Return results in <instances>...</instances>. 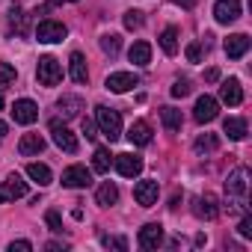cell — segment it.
I'll use <instances>...</instances> for the list:
<instances>
[{"mask_svg": "<svg viewBox=\"0 0 252 252\" xmlns=\"http://www.w3.org/2000/svg\"><path fill=\"white\" fill-rule=\"evenodd\" d=\"M246 193H249V169L246 166H237L234 172H228L225 178V199H228V211H243V202H246Z\"/></svg>", "mask_w": 252, "mask_h": 252, "instance_id": "cell-1", "label": "cell"}, {"mask_svg": "<svg viewBox=\"0 0 252 252\" xmlns=\"http://www.w3.org/2000/svg\"><path fill=\"white\" fill-rule=\"evenodd\" d=\"M95 119H98V128H101V134H104L110 143H116V140L122 137V116H119V110L98 104V107H95Z\"/></svg>", "mask_w": 252, "mask_h": 252, "instance_id": "cell-2", "label": "cell"}, {"mask_svg": "<svg viewBox=\"0 0 252 252\" xmlns=\"http://www.w3.org/2000/svg\"><path fill=\"white\" fill-rule=\"evenodd\" d=\"M36 77H39L42 86H57V83L63 80V65H60V60H54V57H42L39 65H36Z\"/></svg>", "mask_w": 252, "mask_h": 252, "instance_id": "cell-3", "label": "cell"}, {"mask_svg": "<svg viewBox=\"0 0 252 252\" xmlns=\"http://www.w3.org/2000/svg\"><path fill=\"white\" fill-rule=\"evenodd\" d=\"M51 137H54L57 149H63L65 155H74L77 152V137L68 131V125H63L60 119H51Z\"/></svg>", "mask_w": 252, "mask_h": 252, "instance_id": "cell-4", "label": "cell"}, {"mask_svg": "<svg viewBox=\"0 0 252 252\" xmlns=\"http://www.w3.org/2000/svg\"><path fill=\"white\" fill-rule=\"evenodd\" d=\"M65 36H68V27L60 24V21H39V27H36V39L42 45H57Z\"/></svg>", "mask_w": 252, "mask_h": 252, "instance_id": "cell-5", "label": "cell"}, {"mask_svg": "<svg viewBox=\"0 0 252 252\" xmlns=\"http://www.w3.org/2000/svg\"><path fill=\"white\" fill-rule=\"evenodd\" d=\"M24 196H27V181H24L18 172L6 175V181L0 184V205H3V202H12V199H24Z\"/></svg>", "mask_w": 252, "mask_h": 252, "instance_id": "cell-6", "label": "cell"}, {"mask_svg": "<svg viewBox=\"0 0 252 252\" xmlns=\"http://www.w3.org/2000/svg\"><path fill=\"white\" fill-rule=\"evenodd\" d=\"M104 86H107L110 92L122 95V92H128V89L140 86V77H137L134 71H113V74H110V77L104 80Z\"/></svg>", "mask_w": 252, "mask_h": 252, "instance_id": "cell-7", "label": "cell"}, {"mask_svg": "<svg viewBox=\"0 0 252 252\" xmlns=\"http://www.w3.org/2000/svg\"><path fill=\"white\" fill-rule=\"evenodd\" d=\"M89 184H92V172L80 163H74L63 172V187H68V190H80V187H89Z\"/></svg>", "mask_w": 252, "mask_h": 252, "instance_id": "cell-8", "label": "cell"}, {"mask_svg": "<svg viewBox=\"0 0 252 252\" xmlns=\"http://www.w3.org/2000/svg\"><path fill=\"white\" fill-rule=\"evenodd\" d=\"M217 113H220V101H217V98H211V95H202V98L196 101V107H193V119H196L199 125L214 122V119H217Z\"/></svg>", "mask_w": 252, "mask_h": 252, "instance_id": "cell-9", "label": "cell"}, {"mask_svg": "<svg viewBox=\"0 0 252 252\" xmlns=\"http://www.w3.org/2000/svg\"><path fill=\"white\" fill-rule=\"evenodd\" d=\"M137 243H140L143 249H158V246L163 243V225H160V222H146V225L140 228V234H137Z\"/></svg>", "mask_w": 252, "mask_h": 252, "instance_id": "cell-10", "label": "cell"}, {"mask_svg": "<svg viewBox=\"0 0 252 252\" xmlns=\"http://www.w3.org/2000/svg\"><path fill=\"white\" fill-rule=\"evenodd\" d=\"M113 163H116L119 175H125V178H137L143 172V158L140 155H116Z\"/></svg>", "mask_w": 252, "mask_h": 252, "instance_id": "cell-11", "label": "cell"}, {"mask_svg": "<svg viewBox=\"0 0 252 252\" xmlns=\"http://www.w3.org/2000/svg\"><path fill=\"white\" fill-rule=\"evenodd\" d=\"M214 18L220 24H234L240 18V0H217L214 3Z\"/></svg>", "mask_w": 252, "mask_h": 252, "instance_id": "cell-12", "label": "cell"}, {"mask_svg": "<svg viewBox=\"0 0 252 252\" xmlns=\"http://www.w3.org/2000/svg\"><path fill=\"white\" fill-rule=\"evenodd\" d=\"M12 119H15L18 125H33V122L39 119V107H36V101H30V98L15 101V104H12Z\"/></svg>", "mask_w": 252, "mask_h": 252, "instance_id": "cell-13", "label": "cell"}, {"mask_svg": "<svg viewBox=\"0 0 252 252\" xmlns=\"http://www.w3.org/2000/svg\"><path fill=\"white\" fill-rule=\"evenodd\" d=\"M158 196H160L158 181H140V184L134 187V199H137V205H143V208L158 205Z\"/></svg>", "mask_w": 252, "mask_h": 252, "instance_id": "cell-14", "label": "cell"}, {"mask_svg": "<svg viewBox=\"0 0 252 252\" xmlns=\"http://www.w3.org/2000/svg\"><path fill=\"white\" fill-rule=\"evenodd\" d=\"M225 57L228 60H240V57H246V51H249V36L246 33H234V36H228L225 39Z\"/></svg>", "mask_w": 252, "mask_h": 252, "instance_id": "cell-15", "label": "cell"}, {"mask_svg": "<svg viewBox=\"0 0 252 252\" xmlns=\"http://www.w3.org/2000/svg\"><path fill=\"white\" fill-rule=\"evenodd\" d=\"M220 98H222L228 107H237V104L243 101V86H240V80H237V77H228V80L220 86Z\"/></svg>", "mask_w": 252, "mask_h": 252, "instance_id": "cell-16", "label": "cell"}, {"mask_svg": "<svg viewBox=\"0 0 252 252\" xmlns=\"http://www.w3.org/2000/svg\"><path fill=\"white\" fill-rule=\"evenodd\" d=\"M68 74H71V80H74V83H86V80H89L86 57H83L80 51H74V54L68 57Z\"/></svg>", "mask_w": 252, "mask_h": 252, "instance_id": "cell-17", "label": "cell"}, {"mask_svg": "<svg viewBox=\"0 0 252 252\" xmlns=\"http://www.w3.org/2000/svg\"><path fill=\"white\" fill-rule=\"evenodd\" d=\"M42 152H45V140L39 134H24L21 137V143H18V155L21 158H36Z\"/></svg>", "mask_w": 252, "mask_h": 252, "instance_id": "cell-18", "label": "cell"}, {"mask_svg": "<svg viewBox=\"0 0 252 252\" xmlns=\"http://www.w3.org/2000/svg\"><path fill=\"white\" fill-rule=\"evenodd\" d=\"M193 214H196L199 220H214V217L220 214V208H217V196H211V193L199 196L196 205H193Z\"/></svg>", "mask_w": 252, "mask_h": 252, "instance_id": "cell-19", "label": "cell"}, {"mask_svg": "<svg viewBox=\"0 0 252 252\" xmlns=\"http://www.w3.org/2000/svg\"><path fill=\"white\" fill-rule=\"evenodd\" d=\"M128 140H131L134 146H149V143H152V125H149L146 119H137V122L131 125V131H128Z\"/></svg>", "mask_w": 252, "mask_h": 252, "instance_id": "cell-20", "label": "cell"}, {"mask_svg": "<svg viewBox=\"0 0 252 252\" xmlns=\"http://www.w3.org/2000/svg\"><path fill=\"white\" fill-rule=\"evenodd\" d=\"M128 60L134 65H149L152 63V45L149 42H134L131 51H128Z\"/></svg>", "mask_w": 252, "mask_h": 252, "instance_id": "cell-21", "label": "cell"}, {"mask_svg": "<svg viewBox=\"0 0 252 252\" xmlns=\"http://www.w3.org/2000/svg\"><path fill=\"white\" fill-rule=\"evenodd\" d=\"M95 202H98L101 208L116 205V202H119V187H116L113 181H104V184L98 187V193H95Z\"/></svg>", "mask_w": 252, "mask_h": 252, "instance_id": "cell-22", "label": "cell"}, {"mask_svg": "<svg viewBox=\"0 0 252 252\" xmlns=\"http://www.w3.org/2000/svg\"><path fill=\"white\" fill-rule=\"evenodd\" d=\"M222 131H225L231 140H246V119H240V116H228V119L222 122Z\"/></svg>", "mask_w": 252, "mask_h": 252, "instance_id": "cell-23", "label": "cell"}, {"mask_svg": "<svg viewBox=\"0 0 252 252\" xmlns=\"http://www.w3.org/2000/svg\"><path fill=\"white\" fill-rule=\"evenodd\" d=\"M160 119H163V128L169 131V134H178L181 131V110H175V107H160Z\"/></svg>", "mask_w": 252, "mask_h": 252, "instance_id": "cell-24", "label": "cell"}, {"mask_svg": "<svg viewBox=\"0 0 252 252\" xmlns=\"http://www.w3.org/2000/svg\"><path fill=\"white\" fill-rule=\"evenodd\" d=\"M57 110H60L65 119H74V116L83 110V101H80L77 95H63V98L57 101Z\"/></svg>", "mask_w": 252, "mask_h": 252, "instance_id": "cell-25", "label": "cell"}, {"mask_svg": "<svg viewBox=\"0 0 252 252\" xmlns=\"http://www.w3.org/2000/svg\"><path fill=\"white\" fill-rule=\"evenodd\" d=\"M160 48H163L166 57H175V54H178V30H175V27H166V30L160 33Z\"/></svg>", "mask_w": 252, "mask_h": 252, "instance_id": "cell-26", "label": "cell"}, {"mask_svg": "<svg viewBox=\"0 0 252 252\" xmlns=\"http://www.w3.org/2000/svg\"><path fill=\"white\" fill-rule=\"evenodd\" d=\"M110 166H113V155H110V149L98 146L95 155H92V169H95V172H110Z\"/></svg>", "mask_w": 252, "mask_h": 252, "instance_id": "cell-27", "label": "cell"}, {"mask_svg": "<svg viewBox=\"0 0 252 252\" xmlns=\"http://www.w3.org/2000/svg\"><path fill=\"white\" fill-rule=\"evenodd\" d=\"M27 175H30L39 187H48V184L54 181V175H51V169H48L45 163H30V166H27Z\"/></svg>", "mask_w": 252, "mask_h": 252, "instance_id": "cell-28", "label": "cell"}, {"mask_svg": "<svg viewBox=\"0 0 252 252\" xmlns=\"http://www.w3.org/2000/svg\"><path fill=\"white\" fill-rule=\"evenodd\" d=\"M217 146H220V140H217V134H202L196 143H193V149H196V155H211V152H217Z\"/></svg>", "mask_w": 252, "mask_h": 252, "instance_id": "cell-29", "label": "cell"}, {"mask_svg": "<svg viewBox=\"0 0 252 252\" xmlns=\"http://www.w3.org/2000/svg\"><path fill=\"white\" fill-rule=\"evenodd\" d=\"M119 48H122V36H116V33L101 36V51H104L107 57H116V54H119Z\"/></svg>", "mask_w": 252, "mask_h": 252, "instance_id": "cell-30", "label": "cell"}, {"mask_svg": "<svg viewBox=\"0 0 252 252\" xmlns=\"http://www.w3.org/2000/svg\"><path fill=\"white\" fill-rule=\"evenodd\" d=\"M6 21H9V30H15V33H24V12H21L18 6H12V9H9Z\"/></svg>", "mask_w": 252, "mask_h": 252, "instance_id": "cell-31", "label": "cell"}, {"mask_svg": "<svg viewBox=\"0 0 252 252\" xmlns=\"http://www.w3.org/2000/svg\"><path fill=\"white\" fill-rule=\"evenodd\" d=\"M122 21H125V27H128V30H140L146 18H143V12H140V9H128Z\"/></svg>", "mask_w": 252, "mask_h": 252, "instance_id": "cell-32", "label": "cell"}, {"mask_svg": "<svg viewBox=\"0 0 252 252\" xmlns=\"http://www.w3.org/2000/svg\"><path fill=\"white\" fill-rule=\"evenodd\" d=\"M15 77H18V71H15L9 63H0V86H9V83H15Z\"/></svg>", "mask_w": 252, "mask_h": 252, "instance_id": "cell-33", "label": "cell"}, {"mask_svg": "<svg viewBox=\"0 0 252 252\" xmlns=\"http://www.w3.org/2000/svg\"><path fill=\"white\" fill-rule=\"evenodd\" d=\"M101 243H104L107 249H119V252L128 249V240H125V237H101Z\"/></svg>", "mask_w": 252, "mask_h": 252, "instance_id": "cell-34", "label": "cell"}, {"mask_svg": "<svg viewBox=\"0 0 252 252\" xmlns=\"http://www.w3.org/2000/svg\"><path fill=\"white\" fill-rule=\"evenodd\" d=\"M45 222H48L51 231H63V217H60L57 211H48V214H45Z\"/></svg>", "mask_w": 252, "mask_h": 252, "instance_id": "cell-35", "label": "cell"}, {"mask_svg": "<svg viewBox=\"0 0 252 252\" xmlns=\"http://www.w3.org/2000/svg\"><path fill=\"white\" fill-rule=\"evenodd\" d=\"M172 95H175V98H184V95H190V83H187L184 77H178V80L172 83Z\"/></svg>", "mask_w": 252, "mask_h": 252, "instance_id": "cell-36", "label": "cell"}, {"mask_svg": "<svg viewBox=\"0 0 252 252\" xmlns=\"http://www.w3.org/2000/svg\"><path fill=\"white\" fill-rule=\"evenodd\" d=\"M187 60H190V63H202V45H199V42L187 45Z\"/></svg>", "mask_w": 252, "mask_h": 252, "instance_id": "cell-37", "label": "cell"}, {"mask_svg": "<svg viewBox=\"0 0 252 252\" xmlns=\"http://www.w3.org/2000/svg\"><path fill=\"white\" fill-rule=\"evenodd\" d=\"M237 231H240L243 237H252V217H243L240 225H237Z\"/></svg>", "mask_w": 252, "mask_h": 252, "instance_id": "cell-38", "label": "cell"}, {"mask_svg": "<svg viewBox=\"0 0 252 252\" xmlns=\"http://www.w3.org/2000/svg\"><path fill=\"white\" fill-rule=\"evenodd\" d=\"M15 249H18V252H30L33 243H30V240H12V243H9V252H15Z\"/></svg>", "mask_w": 252, "mask_h": 252, "instance_id": "cell-39", "label": "cell"}, {"mask_svg": "<svg viewBox=\"0 0 252 252\" xmlns=\"http://www.w3.org/2000/svg\"><path fill=\"white\" fill-rule=\"evenodd\" d=\"M83 134H86V140H95L98 134H95V125L89 122V119H83Z\"/></svg>", "mask_w": 252, "mask_h": 252, "instance_id": "cell-40", "label": "cell"}, {"mask_svg": "<svg viewBox=\"0 0 252 252\" xmlns=\"http://www.w3.org/2000/svg\"><path fill=\"white\" fill-rule=\"evenodd\" d=\"M172 3H178V6H184V9H190V6H196V0H172Z\"/></svg>", "mask_w": 252, "mask_h": 252, "instance_id": "cell-41", "label": "cell"}, {"mask_svg": "<svg viewBox=\"0 0 252 252\" xmlns=\"http://www.w3.org/2000/svg\"><path fill=\"white\" fill-rule=\"evenodd\" d=\"M3 137H6V122H0V143H3Z\"/></svg>", "mask_w": 252, "mask_h": 252, "instance_id": "cell-42", "label": "cell"}, {"mask_svg": "<svg viewBox=\"0 0 252 252\" xmlns=\"http://www.w3.org/2000/svg\"><path fill=\"white\" fill-rule=\"evenodd\" d=\"M0 110H3V95H0Z\"/></svg>", "mask_w": 252, "mask_h": 252, "instance_id": "cell-43", "label": "cell"}, {"mask_svg": "<svg viewBox=\"0 0 252 252\" xmlns=\"http://www.w3.org/2000/svg\"><path fill=\"white\" fill-rule=\"evenodd\" d=\"M68 3H77V0H68Z\"/></svg>", "mask_w": 252, "mask_h": 252, "instance_id": "cell-44", "label": "cell"}]
</instances>
